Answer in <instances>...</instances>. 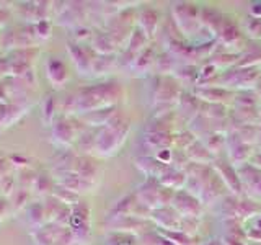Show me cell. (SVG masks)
Here are the masks:
<instances>
[{"label":"cell","mask_w":261,"mask_h":245,"mask_svg":"<svg viewBox=\"0 0 261 245\" xmlns=\"http://www.w3.org/2000/svg\"><path fill=\"white\" fill-rule=\"evenodd\" d=\"M160 188H162V185L157 178H147L145 182L137 188L136 196L144 206H147L150 211H153V209L160 208V203H159Z\"/></svg>","instance_id":"cell-15"},{"label":"cell","mask_w":261,"mask_h":245,"mask_svg":"<svg viewBox=\"0 0 261 245\" xmlns=\"http://www.w3.org/2000/svg\"><path fill=\"white\" fill-rule=\"evenodd\" d=\"M157 232L165 237V239L171 240L175 245H196L198 243L196 242V237H191L181 231H165V229L157 227Z\"/></svg>","instance_id":"cell-43"},{"label":"cell","mask_w":261,"mask_h":245,"mask_svg":"<svg viewBox=\"0 0 261 245\" xmlns=\"http://www.w3.org/2000/svg\"><path fill=\"white\" fill-rule=\"evenodd\" d=\"M160 162L167 163V165H171V159H173V149H162L159 152L153 154Z\"/></svg>","instance_id":"cell-52"},{"label":"cell","mask_w":261,"mask_h":245,"mask_svg":"<svg viewBox=\"0 0 261 245\" xmlns=\"http://www.w3.org/2000/svg\"><path fill=\"white\" fill-rule=\"evenodd\" d=\"M51 196H54L56 200H59L62 204H67V206H73V204H77V203L80 201V198H79V194H77V193H73V191L67 190V188H64V186H61V185H57V183H56V186H54V190H53V194H51Z\"/></svg>","instance_id":"cell-44"},{"label":"cell","mask_w":261,"mask_h":245,"mask_svg":"<svg viewBox=\"0 0 261 245\" xmlns=\"http://www.w3.org/2000/svg\"><path fill=\"white\" fill-rule=\"evenodd\" d=\"M27 219H28V224L33 227V231L46 226L49 220H47L44 203H39V201L31 203L30 206L27 208Z\"/></svg>","instance_id":"cell-28"},{"label":"cell","mask_w":261,"mask_h":245,"mask_svg":"<svg viewBox=\"0 0 261 245\" xmlns=\"http://www.w3.org/2000/svg\"><path fill=\"white\" fill-rule=\"evenodd\" d=\"M10 212H13L12 203L5 196H0V219H4L5 216H8Z\"/></svg>","instance_id":"cell-51"},{"label":"cell","mask_w":261,"mask_h":245,"mask_svg":"<svg viewBox=\"0 0 261 245\" xmlns=\"http://www.w3.org/2000/svg\"><path fill=\"white\" fill-rule=\"evenodd\" d=\"M0 223H2V219H0Z\"/></svg>","instance_id":"cell-64"},{"label":"cell","mask_w":261,"mask_h":245,"mask_svg":"<svg viewBox=\"0 0 261 245\" xmlns=\"http://www.w3.org/2000/svg\"><path fill=\"white\" fill-rule=\"evenodd\" d=\"M137 20H139V27L144 30V33L150 39V38L155 36V33L159 31L160 12L157 10V8H153V7H144L142 10L139 12Z\"/></svg>","instance_id":"cell-21"},{"label":"cell","mask_w":261,"mask_h":245,"mask_svg":"<svg viewBox=\"0 0 261 245\" xmlns=\"http://www.w3.org/2000/svg\"><path fill=\"white\" fill-rule=\"evenodd\" d=\"M186 152V157L191 163H199V165H212L216 160V155L212 154L201 139H198L194 144H191L188 149L185 151Z\"/></svg>","instance_id":"cell-23"},{"label":"cell","mask_w":261,"mask_h":245,"mask_svg":"<svg viewBox=\"0 0 261 245\" xmlns=\"http://www.w3.org/2000/svg\"><path fill=\"white\" fill-rule=\"evenodd\" d=\"M248 163H251L253 167H256V168L261 170V151H255V154H253V157L250 159Z\"/></svg>","instance_id":"cell-57"},{"label":"cell","mask_w":261,"mask_h":245,"mask_svg":"<svg viewBox=\"0 0 261 245\" xmlns=\"http://www.w3.org/2000/svg\"><path fill=\"white\" fill-rule=\"evenodd\" d=\"M259 77H261V70L258 67H237L235 65V67L225 70L219 77V80L224 88L232 90V92L233 90L243 92V90H255Z\"/></svg>","instance_id":"cell-4"},{"label":"cell","mask_w":261,"mask_h":245,"mask_svg":"<svg viewBox=\"0 0 261 245\" xmlns=\"http://www.w3.org/2000/svg\"><path fill=\"white\" fill-rule=\"evenodd\" d=\"M122 96V87L118 82H103V84L80 88L75 93V114L92 113L96 110L116 106Z\"/></svg>","instance_id":"cell-1"},{"label":"cell","mask_w":261,"mask_h":245,"mask_svg":"<svg viewBox=\"0 0 261 245\" xmlns=\"http://www.w3.org/2000/svg\"><path fill=\"white\" fill-rule=\"evenodd\" d=\"M134 163L147 178H157V180L171 167L160 162L155 155H139V157H136Z\"/></svg>","instance_id":"cell-17"},{"label":"cell","mask_w":261,"mask_h":245,"mask_svg":"<svg viewBox=\"0 0 261 245\" xmlns=\"http://www.w3.org/2000/svg\"><path fill=\"white\" fill-rule=\"evenodd\" d=\"M67 51L72 57V62L75 65L80 77H93V61L96 53L93 47H87L85 44H79L75 41H70L67 44Z\"/></svg>","instance_id":"cell-8"},{"label":"cell","mask_w":261,"mask_h":245,"mask_svg":"<svg viewBox=\"0 0 261 245\" xmlns=\"http://www.w3.org/2000/svg\"><path fill=\"white\" fill-rule=\"evenodd\" d=\"M150 220H153L159 229H165V231H179L181 226V216L171 206L153 209L150 212Z\"/></svg>","instance_id":"cell-16"},{"label":"cell","mask_w":261,"mask_h":245,"mask_svg":"<svg viewBox=\"0 0 261 245\" xmlns=\"http://www.w3.org/2000/svg\"><path fill=\"white\" fill-rule=\"evenodd\" d=\"M130 131V121L121 111L96 134L95 152L100 157H113L124 145Z\"/></svg>","instance_id":"cell-2"},{"label":"cell","mask_w":261,"mask_h":245,"mask_svg":"<svg viewBox=\"0 0 261 245\" xmlns=\"http://www.w3.org/2000/svg\"><path fill=\"white\" fill-rule=\"evenodd\" d=\"M251 224L255 229H258V231L261 232V214H258L255 219H251Z\"/></svg>","instance_id":"cell-59"},{"label":"cell","mask_w":261,"mask_h":245,"mask_svg":"<svg viewBox=\"0 0 261 245\" xmlns=\"http://www.w3.org/2000/svg\"><path fill=\"white\" fill-rule=\"evenodd\" d=\"M142 142L155 154L162 149H173L175 134L173 133H144Z\"/></svg>","instance_id":"cell-22"},{"label":"cell","mask_w":261,"mask_h":245,"mask_svg":"<svg viewBox=\"0 0 261 245\" xmlns=\"http://www.w3.org/2000/svg\"><path fill=\"white\" fill-rule=\"evenodd\" d=\"M258 65H261V46H256L251 51L242 54L237 67H258Z\"/></svg>","instance_id":"cell-45"},{"label":"cell","mask_w":261,"mask_h":245,"mask_svg":"<svg viewBox=\"0 0 261 245\" xmlns=\"http://www.w3.org/2000/svg\"><path fill=\"white\" fill-rule=\"evenodd\" d=\"M159 182L162 186L170 188V190H173V191H179V190H185L186 182H188V175L181 168L170 167L165 174L159 178Z\"/></svg>","instance_id":"cell-25"},{"label":"cell","mask_w":261,"mask_h":245,"mask_svg":"<svg viewBox=\"0 0 261 245\" xmlns=\"http://www.w3.org/2000/svg\"><path fill=\"white\" fill-rule=\"evenodd\" d=\"M181 217H193L199 219L202 214V203L199 198H196L191 193H188L186 190L175 191L173 201L170 204Z\"/></svg>","instance_id":"cell-9"},{"label":"cell","mask_w":261,"mask_h":245,"mask_svg":"<svg viewBox=\"0 0 261 245\" xmlns=\"http://www.w3.org/2000/svg\"><path fill=\"white\" fill-rule=\"evenodd\" d=\"M233 102L235 108H253L259 106V96L255 90H243V92H235Z\"/></svg>","instance_id":"cell-40"},{"label":"cell","mask_w":261,"mask_h":245,"mask_svg":"<svg viewBox=\"0 0 261 245\" xmlns=\"http://www.w3.org/2000/svg\"><path fill=\"white\" fill-rule=\"evenodd\" d=\"M207 245H224V243H222V240H212V242L207 243Z\"/></svg>","instance_id":"cell-62"},{"label":"cell","mask_w":261,"mask_h":245,"mask_svg":"<svg viewBox=\"0 0 261 245\" xmlns=\"http://www.w3.org/2000/svg\"><path fill=\"white\" fill-rule=\"evenodd\" d=\"M199 10L201 7L191 2H176L171 5V16H173L179 33H183L185 36L198 35L199 30L202 28Z\"/></svg>","instance_id":"cell-3"},{"label":"cell","mask_w":261,"mask_h":245,"mask_svg":"<svg viewBox=\"0 0 261 245\" xmlns=\"http://www.w3.org/2000/svg\"><path fill=\"white\" fill-rule=\"evenodd\" d=\"M96 134H98V131L95 133V129L93 128H88L87 131H84L82 134H79L77 137V147L80 149L82 155H87L88 152H92L95 151V141H96Z\"/></svg>","instance_id":"cell-42"},{"label":"cell","mask_w":261,"mask_h":245,"mask_svg":"<svg viewBox=\"0 0 261 245\" xmlns=\"http://www.w3.org/2000/svg\"><path fill=\"white\" fill-rule=\"evenodd\" d=\"M157 232V231H155ZM157 245H175L171 240H168V239H165L163 235H160L159 232H157Z\"/></svg>","instance_id":"cell-58"},{"label":"cell","mask_w":261,"mask_h":245,"mask_svg":"<svg viewBox=\"0 0 261 245\" xmlns=\"http://www.w3.org/2000/svg\"><path fill=\"white\" fill-rule=\"evenodd\" d=\"M199 18H201V24L202 28H207L209 31H212L214 35H219L220 24L224 21V15L217 12L216 8L212 7H201L199 10Z\"/></svg>","instance_id":"cell-27"},{"label":"cell","mask_w":261,"mask_h":245,"mask_svg":"<svg viewBox=\"0 0 261 245\" xmlns=\"http://www.w3.org/2000/svg\"><path fill=\"white\" fill-rule=\"evenodd\" d=\"M15 182H16V180L10 174L0 178V196H5V198H7V196H10L16 190Z\"/></svg>","instance_id":"cell-49"},{"label":"cell","mask_w":261,"mask_h":245,"mask_svg":"<svg viewBox=\"0 0 261 245\" xmlns=\"http://www.w3.org/2000/svg\"><path fill=\"white\" fill-rule=\"evenodd\" d=\"M73 172L92 183H95V178L98 177V167L90 155H77L75 163H73Z\"/></svg>","instance_id":"cell-26"},{"label":"cell","mask_w":261,"mask_h":245,"mask_svg":"<svg viewBox=\"0 0 261 245\" xmlns=\"http://www.w3.org/2000/svg\"><path fill=\"white\" fill-rule=\"evenodd\" d=\"M212 168H214L216 174L222 178V182L225 183L227 190H230V193L237 198L243 196L245 190L242 185V180L239 175V170L235 165H232L230 160L225 157H216L214 163H212Z\"/></svg>","instance_id":"cell-7"},{"label":"cell","mask_w":261,"mask_h":245,"mask_svg":"<svg viewBox=\"0 0 261 245\" xmlns=\"http://www.w3.org/2000/svg\"><path fill=\"white\" fill-rule=\"evenodd\" d=\"M59 110V102H57V96L54 93L46 95V98L41 103V116H43V122L46 126H51L56 121V114Z\"/></svg>","instance_id":"cell-34"},{"label":"cell","mask_w":261,"mask_h":245,"mask_svg":"<svg viewBox=\"0 0 261 245\" xmlns=\"http://www.w3.org/2000/svg\"><path fill=\"white\" fill-rule=\"evenodd\" d=\"M250 16H253V18H261V2H253L250 5Z\"/></svg>","instance_id":"cell-56"},{"label":"cell","mask_w":261,"mask_h":245,"mask_svg":"<svg viewBox=\"0 0 261 245\" xmlns=\"http://www.w3.org/2000/svg\"><path fill=\"white\" fill-rule=\"evenodd\" d=\"M201 141L214 155L220 154L227 147V136L220 131H212L207 136H204Z\"/></svg>","instance_id":"cell-38"},{"label":"cell","mask_w":261,"mask_h":245,"mask_svg":"<svg viewBox=\"0 0 261 245\" xmlns=\"http://www.w3.org/2000/svg\"><path fill=\"white\" fill-rule=\"evenodd\" d=\"M227 147H228L227 159L230 160V163L237 168L245 165V163H248L250 159L253 157V154H255V147L251 144L242 142L239 134H237L233 129H232V133L227 136Z\"/></svg>","instance_id":"cell-10"},{"label":"cell","mask_w":261,"mask_h":245,"mask_svg":"<svg viewBox=\"0 0 261 245\" xmlns=\"http://www.w3.org/2000/svg\"><path fill=\"white\" fill-rule=\"evenodd\" d=\"M28 194H30V190H24V188H16V190L10 194V203H12V208L15 212L27 208Z\"/></svg>","instance_id":"cell-47"},{"label":"cell","mask_w":261,"mask_h":245,"mask_svg":"<svg viewBox=\"0 0 261 245\" xmlns=\"http://www.w3.org/2000/svg\"><path fill=\"white\" fill-rule=\"evenodd\" d=\"M116 56L114 54H96L95 61H93V76H103V74L110 72L114 64H116Z\"/></svg>","instance_id":"cell-41"},{"label":"cell","mask_w":261,"mask_h":245,"mask_svg":"<svg viewBox=\"0 0 261 245\" xmlns=\"http://www.w3.org/2000/svg\"><path fill=\"white\" fill-rule=\"evenodd\" d=\"M175 79L178 82H183V84H190V85H198L199 82V67L194 64H181V65H176L175 69Z\"/></svg>","instance_id":"cell-30"},{"label":"cell","mask_w":261,"mask_h":245,"mask_svg":"<svg viewBox=\"0 0 261 245\" xmlns=\"http://www.w3.org/2000/svg\"><path fill=\"white\" fill-rule=\"evenodd\" d=\"M240 56L239 53H233V51H216L214 54H211V64H214L217 69H232L235 67L237 64L240 61Z\"/></svg>","instance_id":"cell-31"},{"label":"cell","mask_w":261,"mask_h":245,"mask_svg":"<svg viewBox=\"0 0 261 245\" xmlns=\"http://www.w3.org/2000/svg\"><path fill=\"white\" fill-rule=\"evenodd\" d=\"M255 92L258 93V96L261 98V77H259V80L256 82V87H255Z\"/></svg>","instance_id":"cell-60"},{"label":"cell","mask_w":261,"mask_h":245,"mask_svg":"<svg viewBox=\"0 0 261 245\" xmlns=\"http://www.w3.org/2000/svg\"><path fill=\"white\" fill-rule=\"evenodd\" d=\"M245 232H247V240H251L258 245H261V232L255 227H250V229H245Z\"/></svg>","instance_id":"cell-53"},{"label":"cell","mask_w":261,"mask_h":245,"mask_svg":"<svg viewBox=\"0 0 261 245\" xmlns=\"http://www.w3.org/2000/svg\"><path fill=\"white\" fill-rule=\"evenodd\" d=\"M242 180L243 190L251 200L261 201V170L253 167L251 163H245V165L237 168Z\"/></svg>","instance_id":"cell-11"},{"label":"cell","mask_w":261,"mask_h":245,"mask_svg":"<svg viewBox=\"0 0 261 245\" xmlns=\"http://www.w3.org/2000/svg\"><path fill=\"white\" fill-rule=\"evenodd\" d=\"M119 111H118V106H110V108H103V110H96L92 113H87V114H82V121L85 122L88 128H96V126H106L108 122L116 116Z\"/></svg>","instance_id":"cell-24"},{"label":"cell","mask_w":261,"mask_h":245,"mask_svg":"<svg viewBox=\"0 0 261 245\" xmlns=\"http://www.w3.org/2000/svg\"><path fill=\"white\" fill-rule=\"evenodd\" d=\"M176 69V59L171 56L168 51H163L157 54V59H155V70L160 77H167L168 74H173Z\"/></svg>","instance_id":"cell-37"},{"label":"cell","mask_w":261,"mask_h":245,"mask_svg":"<svg viewBox=\"0 0 261 245\" xmlns=\"http://www.w3.org/2000/svg\"><path fill=\"white\" fill-rule=\"evenodd\" d=\"M258 111H259V114H258V126L261 128V103H259V106H258Z\"/></svg>","instance_id":"cell-61"},{"label":"cell","mask_w":261,"mask_h":245,"mask_svg":"<svg viewBox=\"0 0 261 245\" xmlns=\"http://www.w3.org/2000/svg\"><path fill=\"white\" fill-rule=\"evenodd\" d=\"M193 93L196 95V98H199L201 102L222 103V105H225L228 98L235 96V92L224 87H219V85H196L193 88Z\"/></svg>","instance_id":"cell-14"},{"label":"cell","mask_w":261,"mask_h":245,"mask_svg":"<svg viewBox=\"0 0 261 245\" xmlns=\"http://www.w3.org/2000/svg\"><path fill=\"white\" fill-rule=\"evenodd\" d=\"M10 170H12V165H10V162H8V159H0V178L10 174Z\"/></svg>","instance_id":"cell-55"},{"label":"cell","mask_w":261,"mask_h":245,"mask_svg":"<svg viewBox=\"0 0 261 245\" xmlns=\"http://www.w3.org/2000/svg\"><path fill=\"white\" fill-rule=\"evenodd\" d=\"M155 59H157V56H155V49H153V46L149 44L144 51L139 53V56L134 59V62L129 65V70L133 72V76L144 77V76H147V72H149L152 67H155Z\"/></svg>","instance_id":"cell-18"},{"label":"cell","mask_w":261,"mask_h":245,"mask_svg":"<svg viewBox=\"0 0 261 245\" xmlns=\"http://www.w3.org/2000/svg\"><path fill=\"white\" fill-rule=\"evenodd\" d=\"M198 141V137H196L190 129L188 131H181V133L175 134V149H179V151H186L188 147L191 144H194Z\"/></svg>","instance_id":"cell-46"},{"label":"cell","mask_w":261,"mask_h":245,"mask_svg":"<svg viewBox=\"0 0 261 245\" xmlns=\"http://www.w3.org/2000/svg\"><path fill=\"white\" fill-rule=\"evenodd\" d=\"M92 47L96 54H114L118 46L114 44L108 31H96L92 38Z\"/></svg>","instance_id":"cell-29"},{"label":"cell","mask_w":261,"mask_h":245,"mask_svg":"<svg viewBox=\"0 0 261 245\" xmlns=\"http://www.w3.org/2000/svg\"><path fill=\"white\" fill-rule=\"evenodd\" d=\"M217 41L220 46H225L227 51L230 49H235L239 44L243 43V33L239 28L235 20L228 18V16H224V21L220 24L219 35H217Z\"/></svg>","instance_id":"cell-12"},{"label":"cell","mask_w":261,"mask_h":245,"mask_svg":"<svg viewBox=\"0 0 261 245\" xmlns=\"http://www.w3.org/2000/svg\"><path fill=\"white\" fill-rule=\"evenodd\" d=\"M199 105H201L199 98H196L193 92H183L181 98H179V102H178L179 110H181V113L190 121L199 113Z\"/></svg>","instance_id":"cell-33"},{"label":"cell","mask_w":261,"mask_h":245,"mask_svg":"<svg viewBox=\"0 0 261 245\" xmlns=\"http://www.w3.org/2000/svg\"><path fill=\"white\" fill-rule=\"evenodd\" d=\"M258 214H261V208L255 200H251V198H240L239 200V204H237V214H235L237 219L239 220L255 219Z\"/></svg>","instance_id":"cell-32"},{"label":"cell","mask_w":261,"mask_h":245,"mask_svg":"<svg viewBox=\"0 0 261 245\" xmlns=\"http://www.w3.org/2000/svg\"><path fill=\"white\" fill-rule=\"evenodd\" d=\"M77 128L73 125L72 116H57L51 125V141L61 149H70L77 142Z\"/></svg>","instance_id":"cell-5"},{"label":"cell","mask_w":261,"mask_h":245,"mask_svg":"<svg viewBox=\"0 0 261 245\" xmlns=\"http://www.w3.org/2000/svg\"><path fill=\"white\" fill-rule=\"evenodd\" d=\"M54 182L57 185L67 188V190H70L73 193H77V194H80V193H88V191H92L93 188H95V183L88 182V180H85V178H82L73 170L56 174L54 175Z\"/></svg>","instance_id":"cell-13"},{"label":"cell","mask_w":261,"mask_h":245,"mask_svg":"<svg viewBox=\"0 0 261 245\" xmlns=\"http://www.w3.org/2000/svg\"><path fill=\"white\" fill-rule=\"evenodd\" d=\"M35 27V33H36V38L41 41V39H47L51 36V21H39V23H35L33 24Z\"/></svg>","instance_id":"cell-50"},{"label":"cell","mask_w":261,"mask_h":245,"mask_svg":"<svg viewBox=\"0 0 261 245\" xmlns=\"http://www.w3.org/2000/svg\"><path fill=\"white\" fill-rule=\"evenodd\" d=\"M46 76L56 88H61L69 80V70L59 57H49L46 62Z\"/></svg>","instance_id":"cell-19"},{"label":"cell","mask_w":261,"mask_h":245,"mask_svg":"<svg viewBox=\"0 0 261 245\" xmlns=\"http://www.w3.org/2000/svg\"><path fill=\"white\" fill-rule=\"evenodd\" d=\"M56 186L54 178H51L46 174H38L36 180H35V185H33L31 191L35 193L39 198H49L53 194V190Z\"/></svg>","instance_id":"cell-36"},{"label":"cell","mask_w":261,"mask_h":245,"mask_svg":"<svg viewBox=\"0 0 261 245\" xmlns=\"http://www.w3.org/2000/svg\"><path fill=\"white\" fill-rule=\"evenodd\" d=\"M225 188L227 186L222 182V178H220L214 172L207 182L204 183V190H202V194H201V198H199L201 203L202 204H209V203L217 201L219 198H224V196H225Z\"/></svg>","instance_id":"cell-20"},{"label":"cell","mask_w":261,"mask_h":245,"mask_svg":"<svg viewBox=\"0 0 261 245\" xmlns=\"http://www.w3.org/2000/svg\"><path fill=\"white\" fill-rule=\"evenodd\" d=\"M256 144H258V145L261 147V131H259V137H258V142H256Z\"/></svg>","instance_id":"cell-63"},{"label":"cell","mask_w":261,"mask_h":245,"mask_svg":"<svg viewBox=\"0 0 261 245\" xmlns=\"http://www.w3.org/2000/svg\"><path fill=\"white\" fill-rule=\"evenodd\" d=\"M70 211L69 229L77 237V240L85 245L90 239V214H92V209L85 201H79L77 204L70 206Z\"/></svg>","instance_id":"cell-6"},{"label":"cell","mask_w":261,"mask_h":245,"mask_svg":"<svg viewBox=\"0 0 261 245\" xmlns=\"http://www.w3.org/2000/svg\"><path fill=\"white\" fill-rule=\"evenodd\" d=\"M222 243L224 245H247V240H242L239 237H232V235H224Z\"/></svg>","instance_id":"cell-54"},{"label":"cell","mask_w":261,"mask_h":245,"mask_svg":"<svg viewBox=\"0 0 261 245\" xmlns=\"http://www.w3.org/2000/svg\"><path fill=\"white\" fill-rule=\"evenodd\" d=\"M245 30L247 33L255 39H261V18H253L248 16L247 21H245Z\"/></svg>","instance_id":"cell-48"},{"label":"cell","mask_w":261,"mask_h":245,"mask_svg":"<svg viewBox=\"0 0 261 245\" xmlns=\"http://www.w3.org/2000/svg\"><path fill=\"white\" fill-rule=\"evenodd\" d=\"M137 203H139V200H137L136 193H129L126 196H122L121 200H118L116 203H114L110 216H119V214H130L133 216Z\"/></svg>","instance_id":"cell-35"},{"label":"cell","mask_w":261,"mask_h":245,"mask_svg":"<svg viewBox=\"0 0 261 245\" xmlns=\"http://www.w3.org/2000/svg\"><path fill=\"white\" fill-rule=\"evenodd\" d=\"M199 113L204 114L206 118L212 119V121H220V119H224L227 116V106L222 105V103H206V102H201Z\"/></svg>","instance_id":"cell-39"}]
</instances>
